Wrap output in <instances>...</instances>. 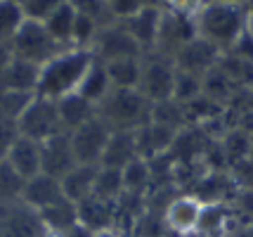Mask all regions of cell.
Returning <instances> with one entry per match:
<instances>
[{"instance_id": "5bb4252c", "label": "cell", "mask_w": 253, "mask_h": 237, "mask_svg": "<svg viewBox=\"0 0 253 237\" xmlns=\"http://www.w3.org/2000/svg\"><path fill=\"white\" fill-rule=\"evenodd\" d=\"M41 159H43V173L62 181L78 164L76 157H74V147H71L69 133H59V136L41 142Z\"/></svg>"}, {"instance_id": "1f68e13d", "label": "cell", "mask_w": 253, "mask_h": 237, "mask_svg": "<svg viewBox=\"0 0 253 237\" xmlns=\"http://www.w3.org/2000/svg\"><path fill=\"white\" fill-rule=\"evenodd\" d=\"M152 121L161 126H168L173 131H180L187 126V114H185V104L177 100H164L152 104Z\"/></svg>"}, {"instance_id": "5b68a950", "label": "cell", "mask_w": 253, "mask_h": 237, "mask_svg": "<svg viewBox=\"0 0 253 237\" xmlns=\"http://www.w3.org/2000/svg\"><path fill=\"white\" fill-rule=\"evenodd\" d=\"M17 131L22 138H29L36 142H45L50 138L64 133L62 121H59V112H57V100L33 95L17 121Z\"/></svg>"}, {"instance_id": "d4e9b609", "label": "cell", "mask_w": 253, "mask_h": 237, "mask_svg": "<svg viewBox=\"0 0 253 237\" xmlns=\"http://www.w3.org/2000/svg\"><path fill=\"white\" fill-rule=\"evenodd\" d=\"M47 31L52 34L57 43L62 47H74V26H76V10L74 5L66 0L62 7H57L47 19H45Z\"/></svg>"}, {"instance_id": "7c38bea8", "label": "cell", "mask_w": 253, "mask_h": 237, "mask_svg": "<svg viewBox=\"0 0 253 237\" xmlns=\"http://www.w3.org/2000/svg\"><path fill=\"white\" fill-rule=\"evenodd\" d=\"M64 199L66 197L64 190H62V181L47 176V173H38L31 181H26L22 192V204L29 206L31 211H36V214H41V211L64 202Z\"/></svg>"}, {"instance_id": "9c48e42d", "label": "cell", "mask_w": 253, "mask_h": 237, "mask_svg": "<svg viewBox=\"0 0 253 237\" xmlns=\"http://www.w3.org/2000/svg\"><path fill=\"white\" fill-rule=\"evenodd\" d=\"M197 36V24L194 17L180 14V12L164 10L161 12V24H159V38H156V52H164L168 57H175V52L182 46Z\"/></svg>"}, {"instance_id": "4316f807", "label": "cell", "mask_w": 253, "mask_h": 237, "mask_svg": "<svg viewBox=\"0 0 253 237\" xmlns=\"http://www.w3.org/2000/svg\"><path fill=\"white\" fill-rule=\"evenodd\" d=\"M109 91H111V81H109V76H107L104 62H99L97 57H95L92 67L88 69L85 79H83L81 88H78V95H83L85 100L92 102V104L97 107L99 102L109 95Z\"/></svg>"}, {"instance_id": "44dd1931", "label": "cell", "mask_w": 253, "mask_h": 237, "mask_svg": "<svg viewBox=\"0 0 253 237\" xmlns=\"http://www.w3.org/2000/svg\"><path fill=\"white\" fill-rule=\"evenodd\" d=\"M38 74L41 67L31 64L26 59L14 57L10 67L2 71L0 76V91H17V93H33L36 95V86H38Z\"/></svg>"}, {"instance_id": "2e32d148", "label": "cell", "mask_w": 253, "mask_h": 237, "mask_svg": "<svg viewBox=\"0 0 253 237\" xmlns=\"http://www.w3.org/2000/svg\"><path fill=\"white\" fill-rule=\"evenodd\" d=\"M175 136L177 131H173V128L156 124V121H149V124H144L142 128L135 131L137 154L142 159H154L159 154H166V152H170Z\"/></svg>"}, {"instance_id": "603a6c76", "label": "cell", "mask_w": 253, "mask_h": 237, "mask_svg": "<svg viewBox=\"0 0 253 237\" xmlns=\"http://www.w3.org/2000/svg\"><path fill=\"white\" fill-rule=\"evenodd\" d=\"M38 216H41V223H43L45 233L50 237H62L71 228L78 226V209H76V204L69 202V199L55 204L50 209H45Z\"/></svg>"}, {"instance_id": "4dcf8cb0", "label": "cell", "mask_w": 253, "mask_h": 237, "mask_svg": "<svg viewBox=\"0 0 253 237\" xmlns=\"http://www.w3.org/2000/svg\"><path fill=\"white\" fill-rule=\"evenodd\" d=\"M121 176H123V188H126V192L147 197V192L152 190V171H149V161H147V159L137 157L135 161H130V164L121 171Z\"/></svg>"}, {"instance_id": "9a60e30c", "label": "cell", "mask_w": 253, "mask_h": 237, "mask_svg": "<svg viewBox=\"0 0 253 237\" xmlns=\"http://www.w3.org/2000/svg\"><path fill=\"white\" fill-rule=\"evenodd\" d=\"M161 12L164 10H154V7H140V10L119 19V22L128 29V34L135 38V43L142 47V52H154L156 50V38H159V24H161Z\"/></svg>"}, {"instance_id": "f35d334b", "label": "cell", "mask_w": 253, "mask_h": 237, "mask_svg": "<svg viewBox=\"0 0 253 237\" xmlns=\"http://www.w3.org/2000/svg\"><path fill=\"white\" fill-rule=\"evenodd\" d=\"M66 0H22V7L26 12L29 19H38V22H45L57 7H62Z\"/></svg>"}, {"instance_id": "db71d44e", "label": "cell", "mask_w": 253, "mask_h": 237, "mask_svg": "<svg viewBox=\"0 0 253 237\" xmlns=\"http://www.w3.org/2000/svg\"><path fill=\"white\" fill-rule=\"evenodd\" d=\"M128 237H137V235H128Z\"/></svg>"}, {"instance_id": "7a4b0ae2", "label": "cell", "mask_w": 253, "mask_h": 237, "mask_svg": "<svg viewBox=\"0 0 253 237\" xmlns=\"http://www.w3.org/2000/svg\"><path fill=\"white\" fill-rule=\"evenodd\" d=\"M249 22V7L244 5H225V2H206L194 17L197 36L220 47L222 52L234 46V41L244 34Z\"/></svg>"}, {"instance_id": "cb8c5ba5", "label": "cell", "mask_w": 253, "mask_h": 237, "mask_svg": "<svg viewBox=\"0 0 253 237\" xmlns=\"http://www.w3.org/2000/svg\"><path fill=\"white\" fill-rule=\"evenodd\" d=\"M107 76L111 81V88H128L137 91L140 76H142V57H121L104 62Z\"/></svg>"}, {"instance_id": "d6a6232c", "label": "cell", "mask_w": 253, "mask_h": 237, "mask_svg": "<svg viewBox=\"0 0 253 237\" xmlns=\"http://www.w3.org/2000/svg\"><path fill=\"white\" fill-rule=\"evenodd\" d=\"M24 22H26V12L19 0H0V41L10 43L12 36L19 31Z\"/></svg>"}, {"instance_id": "ab89813d", "label": "cell", "mask_w": 253, "mask_h": 237, "mask_svg": "<svg viewBox=\"0 0 253 237\" xmlns=\"http://www.w3.org/2000/svg\"><path fill=\"white\" fill-rule=\"evenodd\" d=\"M225 112L230 116L232 128H239V131H244L246 136L253 138V109L242 107V109H225Z\"/></svg>"}, {"instance_id": "f6af8a7d", "label": "cell", "mask_w": 253, "mask_h": 237, "mask_svg": "<svg viewBox=\"0 0 253 237\" xmlns=\"http://www.w3.org/2000/svg\"><path fill=\"white\" fill-rule=\"evenodd\" d=\"M14 59V52H12V46L7 41H0V76H2V71L10 67V62Z\"/></svg>"}, {"instance_id": "c3c4849f", "label": "cell", "mask_w": 253, "mask_h": 237, "mask_svg": "<svg viewBox=\"0 0 253 237\" xmlns=\"http://www.w3.org/2000/svg\"><path fill=\"white\" fill-rule=\"evenodd\" d=\"M209 2H225V5H244V7H249V0H209Z\"/></svg>"}, {"instance_id": "4fadbf2b", "label": "cell", "mask_w": 253, "mask_h": 237, "mask_svg": "<svg viewBox=\"0 0 253 237\" xmlns=\"http://www.w3.org/2000/svg\"><path fill=\"white\" fill-rule=\"evenodd\" d=\"M201 209L204 204L199 202L197 197H192L187 192H180L173 202L166 206L164 211V221L168 230H175L180 235H194L199 226V218H201Z\"/></svg>"}, {"instance_id": "e0dca14e", "label": "cell", "mask_w": 253, "mask_h": 237, "mask_svg": "<svg viewBox=\"0 0 253 237\" xmlns=\"http://www.w3.org/2000/svg\"><path fill=\"white\" fill-rule=\"evenodd\" d=\"M14 173H19L24 181H31L33 176L43 173V159H41V142L29 140V138H17L12 145L10 154L5 159Z\"/></svg>"}, {"instance_id": "8992f818", "label": "cell", "mask_w": 253, "mask_h": 237, "mask_svg": "<svg viewBox=\"0 0 253 237\" xmlns=\"http://www.w3.org/2000/svg\"><path fill=\"white\" fill-rule=\"evenodd\" d=\"M175 74L177 67L173 57L164 55V52H147L142 57V76H140V86L137 91L142 93L147 100L156 104L173 97V86H175Z\"/></svg>"}, {"instance_id": "681fc988", "label": "cell", "mask_w": 253, "mask_h": 237, "mask_svg": "<svg viewBox=\"0 0 253 237\" xmlns=\"http://www.w3.org/2000/svg\"><path fill=\"white\" fill-rule=\"evenodd\" d=\"M239 237H253V223H249V226L244 228L242 233H239Z\"/></svg>"}, {"instance_id": "836d02e7", "label": "cell", "mask_w": 253, "mask_h": 237, "mask_svg": "<svg viewBox=\"0 0 253 237\" xmlns=\"http://www.w3.org/2000/svg\"><path fill=\"white\" fill-rule=\"evenodd\" d=\"M24 181L19 173H14L7 161L0 164V206H10V204L22 202V192H24Z\"/></svg>"}, {"instance_id": "ffe728a7", "label": "cell", "mask_w": 253, "mask_h": 237, "mask_svg": "<svg viewBox=\"0 0 253 237\" xmlns=\"http://www.w3.org/2000/svg\"><path fill=\"white\" fill-rule=\"evenodd\" d=\"M57 112H59V121H62V128L64 133H71L76 131L78 126L88 124L90 119L97 116V107L88 102L83 95L78 93H71L62 100H57Z\"/></svg>"}, {"instance_id": "f546056e", "label": "cell", "mask_w": 253, "mask_h": 237, "mask_svg": "<svg viewBox=\"0 0 253 237\" xmlns=\"http://www.w3.org/2000/svg\"><path fill=\"white\" fill-rule=\"evenodd\" d=\"M123 192H126V188H123L121 171L99 166L97 178H95V188H92V194H95L97 199H102V202L116 204L119 199H121Z\"/></svg>"}, {"instance_id": "f907efd6", "label": "cell", "mask_w": 253, "mask_h": 237, "mask_svg": "<svg viewBox=\"0 0 253 237\" xmlns=\"http://www.w3.org/2000/svg\"><path fill=\"white\" fill-rule=\"evenodd\" d=\"M246 29H249V34L253 36V12L249 10V22H246Z\"/></svg>"}, {"instance_id": "d6986e66", "label": "cell", "mask_w": 253, "mask_h": 237, "mask_svg": "<svg viewBox=\"0 0 253 237\" xmlns=\"http://www.w3.org/2000/svg\"><path fill=\"white\" fill-rule=\"evenodd\" d=\"M78 209V223L90 230V233H99V230H111L114 228V218H116V209L114 204L102 202L95 194H90L85 199L76 204Z\"/></svg>"}, {"instance_id": "f5cc1de1", "label": "cell", "mask_w": 253, "mask_h": 237, "mask_svg": "<svg viewBox=\"0 0 253 237\" xmlns=\"http://www.w3.org/2000/svg\"><path fill=\"white\" fill-rule=\"evenodd\" d=\"M249 161H251V164H253V149H251V157H249Z\"/></svg>"}, {"instance_id": "f1b7e54d", "label": "cell", "mask_w": 253, "mask_h": 237, "mask_svg": "<svg viewBox=\"0 0 253 237\" xmlns=\"http://www.w3.org/2000/svg\"><path fill=\"white\" fill-rule=\"evenodd\" d=\"M218 67L239 91H246L253 86V62L249 59H242L232 52H222L218 59Z\"/></svg>"}, {"instance_id": "816d5d0a", "label": "cell", "mask_w": 253, "mask_h": 237, "mask_svg": "<svg viewBox=\"0 0 253 237\" xmlns=\"http://www.w3.org/2000/svg\"><path fill=\"white\" fill-rule=\"evenodd\" d=\"M161 237H185V235H180V233H175V230H166Z\"/></svg>"}, {"instance_id": "6da1fadb", "label": "cell", "mask_w": 253, "mask_h": 237, "mask_svg": "<svg viewBox=\"0 0 253 237\" xmlns=\"http://www.w3.org/2000/svg\"><path fill=\"white\" fill-rule=\"evenodd\" d=\"M92 62H95V55L88 47L59 50L52 59H47L41 67L36 95H43L50 100H62L71 93H78L88 69L92 67Z\"/></svg>"}, {"instance_id": "74e56055", "label": "cell", "mask_w": 253, "mask_h": 237, "mask_svg": "<svg viewBox=\"0 0 253 237\" xmlns=\"http://www.w3.org/2000/svg\"><path fill=\"white\" fill-rule=\"evenodd\" d=\"M168 230L166 228V221H164V214L156 211V209H149L144 206V211L140 214L137 223L132 228L130 235H137V237H161Z\"/></svg>"}, {"instance_id": "30bf717a", "label": "cell", "mask_w": 253, "mask_h": 237, "mask_svg": "<svg viewBox=\"0 0 253 237\" xmlns=\"http://www.w3.org/2000/svg\"><path fill=\"white\" fill-rule=\"evenodd\" d=\"M220 55H222L220 47H215L201 36H194L187 46H182L177 50L173 62H175V67L180 71H187V74H194V76L204 79L211 69L218 64Z\"/></svg>"}, {"instance_id": "8d00e7d4", "label": "cell", "mask_w": 253, "mask_h": 237, "mask_svg": "<svg viewBox=\"0 0 253 237\" xmlns=\"http://www.w3.org/2000/svg\"><path fill=\"white\" fill-rule=\"evenodd\" d=\"M74 5V10L83 17H88L92 22H97L99 26H107V24L116 22L114 14H111L109 0H69Z\"/></svg>"}, {"instance_id": "60d3db41", "label": "cell", "mask_w": 253, "mask_h": 237, "mask_svg": "<svg viewBox=\"0 0 253 237\" xmlns=\"http://www.w3.org/2000/svg\"><path fill=\"white\" fill-rule=\"evenodd\" d=\"M17 138H19L17 124H5V121H0V164L7 159V154H10V149H12V145H14Z\"/></svg>"}, {"instance_id": "e575fe53", "label": "cell", "mask_w": 253, "mask_h": 237, "mask_svg": "<svg viewBox=\"0 0 253 237\" xmlns=\"http://www.w3.org/2000/svg\"><path fill=\"white\" fill-rule=\"evenodd\" d=\"M33 93H17V91H0V121L17 124L26 104L31 102Z\"/></svg>"}, {"instance_id": "277c9868", "label": "cell", "mask_w": 253, "mask_h": 237, "mask_svg": "<svg viewBox=\"0 0 253 237\" xmlns=\"http://www.w3.org/2000/svg\"><path fill=\"white\" fill-rule=\"evenodd\" d=\"M10 46H12L14 57L26 59V62H31V64H38V67H43L45 62L52 59L59 50H64V47L52 38V34L47 31L45 22L29 19V17H26V22L19 26V31L12 36Z\"/></svg>"}, {"instance_id": "3957f363", "label": "cell", "mask_w": 253, "mask_h": 237, "mask_svg": "<svg viewBox=\"0 0 253 237\" xmlns=\"http://www.w3.org/2000/svg\"><path fill=\"white\" fill-rule=\"evenodd\" d=\"M97 116L111 131H137L152 121V102L140 91L111 88L97 104Z\"/></svg>"}, {"instance_id": "7bdbcfd3", "label": "cell", "mask_w": 253, "mask_h": 237, "mask_svg": "<svg viewBox=\"0 0 253 237\" xmlns=\"http://www.w3.org/2000/svg\"><path fill=\"white\" fill-rule=\"evenodd\" d=\"M225 52H232V55L242 57V59H249L253 62V36L249 34V29H244V34L234 41V46L230 50H225Z\"/></svg>"}, {"instance_id": "d590c367", "label": "cell", "mask_w": 253, "mask_h": 237, "mask_svg": "<svg viewBox=\"0 0 253 237\" xmlns=\"http://www.w3.org/2000/svg\"><path fill=\"white\" fill-rule=\"evenodd\" d=\"M201 93H204V79H201V76H194V74H187V71H180V69H177L175 86H173V100L182 102V104H187V102L197 100Z\"/></svg>"}, {"instance_id": "83f0119b", "label": "cell", "mask_w": 253, "mask_h": 237, "mask_svg": "<svg viewBox=\"0 0 253 237\" xmlns=\"http://www.w3.org/2000/svg\"><path fill=\"white\" fill-rule=\"evenodd\" d=\"M239 93H242V91H239V88H237V86H234V83H232V81L222 74L218 64H215V67H213L209 74L204 76V95H206V97H211L215 104L225 107V109L230 107L232 100H234Z\"/></svg>"}, {"instance_id": "bcb514c9", "label": "cell", "mask_w": 253, "mask_h": 237, "mask_svg": "<svg viewBox=\"0 0 253 237\" xmlns=\"http://www.w3.org/2000/svg\"><path fill=\"white\" fill-rule=\"evenodd\" d=\"M140 7H154V10H164L166 0H137Z\"/></svg>"}, {"instance_id": "ac0fdd59", "label": "cell", "mask_w": 253, "mask_h": 237, "mask_svg": "<svg viewBox=\"0 0 253 237\" xmlns=\"http://www.w3.org/2000/svg\"><path fill=\"white\" fill-rule=\"evenodd\" d=\"M140 157L137 154V142H135V131H111V138L107 142V149L102 154L99 166L123 171L130 161Z\"/></svg>"}, {"instance_id": "8fae6325", "label": "cell", "mask_w": 253, "mask_h": 237, "mask_svg": "<svg viewBox=\"0 0 253 237\" xmlns=\"http://www.w3.org/2000/svg\"><path fill=\"white\" fill-rule=\"evenodd\" d=\"M187 194L197 197L201 204H232L237 194V183L230 171H206Z\"/></svg>"}, {"instance_id": "484cf974", "label": "cell", "mask_w": 253, "mask_h": 237, "mask_svg": "<svg viewBox=\"0 0 253 237\" xmlns=\"http://www.w3.org/2000/svg\"><path fill=\"white\" fill-rule=\"evenodd\" d=\"M218 145H220L222 157L227 161V169H232V166H237V164L249 161L251 149H253V138L246 136L239 128H230V131L218 140Z\"/></svg>"}, {"instance_id": "ba28073f", "label": "cell", "mask_w": 253, "mask_h": 237, "mask_svg": "<svg viewBox=\"0 0 253 237\" xmlns=\"http://www.w3.org/2000/svg\"><path fill=\"white\" fill-rule=\"evenodd\" d=\"M90 52L99 62H111V59H121V57H144L142 47L135 43V38L128 34V29L121 22H111L102 26Z\"/></svg>"}, {"instance_id": "ee69618b", "label": "cell", "mask_w": 253, "mask_h": 237, "mask_svg": "<svg viewBox=\"0 0 253 237\" xmlns=\"http://www.w3.org/2000/svg\"><path fill=\"white\" fill-rule=\"evenodd\" d=\"M242 107H249V109H253V86L239 93V95L232 100V104L227 107V109H242Z\"/></svg>"}, {"instance_id": "7dc6e473", "label": "cell", "mask_w": 253, "mask_h": 237, "mask_svg": "<svg viewBox=\"0 0 253 237\" xmlns=\"http://www.w3.org/2000/svg\"><path fill=\"white\" fill-rule=\"evenodd\" d=\"M92 237H123V235L119 233V230H114V228H111V230H99V233H92Z\"/></svg>"}, {"instance_id": "b9f144b4", "label": "cell", "mask_w": 253, "mask_h": 237, "mask_svg": "<svg viewBox=\"0 0 253 237\" xmlns=\"http://www.w3.org/2000/svg\"><path fill=\"white\" fill-rule=\"evenodd\" d=\"M209 0H166L164 10L170 12H180V14H187V17H197V12L206 5Z\"/></svg>"}, {"instance_id": "52a82bcc", "label": "cell", "mask_w": 253, "mask_h": 237, "mask_svg": "<svg viewBox=\"0 0 253 237\" xmlns=\"http://www.w3.org/2000/svg\"><path fill=\"white\" fill-rule=\"evenodd\" d=\"M71 138V147H74V157L78 164H92L99 166L102 154L107 149V142L111 138V128L99 116L90 119L88 124L78 126L76 131L69 133Z\"/></svg>"}, {"instance_id": "7402d4cb", "label": "cell", "mask_w": 253, "mask_h": 237, "mask_svg": "<svg viewBox=\"0 0 253 237\" xmlns=\"http://www.w3.org/2000/svg\"><path fill=\"white\" fill-rule=\"evenodd\" d=\"M97 171H99V166H92V164H76V166L62 178V190H64L66 199L78 204L81 199L90 197V194H92V188H95Z\"/></svg>"}]
</instances>
